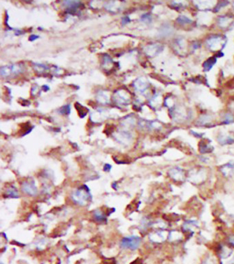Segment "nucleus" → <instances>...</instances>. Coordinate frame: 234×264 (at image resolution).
<instances>
[{
	"label": "nucleus",
	"mask_w": 234,
	"mask_h": 264,
	"mask_svg": "<svg viewBox=\"0 0 234 264\" xmlns=\"http://www.w3.org/2000/svg\"><path fill=\"white\" fill-rule=\"evenodd\" d=\"M39 37V36L35 35V34H32V35H31L30 37H29V40L31 41H34V40H36V39H37Z\"/></svg>",
	"instance_id": "nucleus-15"
},
{
	"label": "nucleus",
	"mask_w": 234,
	"mask_h": 264,
	"mask_svg": "<svg viewBox=\"0 0 234 264\" xmlns=\"http://www.w3.org/2000/svg\"><path fill=\"white\" fill-rule=\"evenodd\" d=\"M35 69L39 72H44L48 69V67L43 64H37L35 65Z\"/></svg>",
	"instance_id": "nucleus-11"
},
{
	"label": "nucleus",
	"mask_w": 234,
	"mask_h": 264,
	"mask_svg": "<svg viewBox=\"0 0 234 264\" xmlns=\"http://www.w3.org/2000/svg\"><path fill=\"white\" fill-rule=\"evenodd\" d=\"M115 100H116V101L119 104H122V105L127 104L129 102V98L128 96H124L122 92L116 94V99Z\"/></svg>",
	"instance_id": "nucleus-6"
},
{
	"label": "nucleus",
	"mask_w": 234,
	"mask_h": 264,
	"mask_svg": "<svg viewBox=\"0 0 234 264\" xmlns=\"http://www.w3.org/2000/svg\"><path fill=\"white\" fill-rule=\"evenodd\" d=\"M93 216H94V218L95 219V220L98 221V222H103L105 221L106 218H105V216L104 215V214L102 213V211H95L93 213Z\"/></svg>",
	"instance_id": "nucleus-9"
},
{
	"label": "nucleus",
	"mask_w": 234,
	"mask_h": 264,
	"mask_svg": "<svg viewBox=\"0 0 234 264\" xmlns=\"http://www.w3.org/2000/svg\"><path fill=\"white\" fill-rule=\"evenodd\" d=\"M135 87L137 90L141 91V92L144 91L146 89V87H147L146 82L141 81V79H139L138 81H137V82L135 83Z\"/></svg>",
	"instance_id": "nucleus-7"
},
{
	"label": "nucleus",
	"mask_w": 234,
	"mask_h": 264,
	"mask_svg": "<svg viewBox=\"0 0 234 264\" xmlns=\"http://www.w3.org/2000/svg\"><path fill=\"white\" fill-rule=\"evenodd\" d=\"M6 194L8 195V197H13V198H17L19 197V193H18L17 190H16L14 187H11L8 189L6 191Z\"/></svg>",
	"instance_id": "nucleus-8"
},
{
	"label": "nucleus",
	"mask_w": 234,
	"mask_h": 264,
	"mask_svg": "<svg viewBox=\"0 0 234 264\" xmlns=\"http://www.w3.org/2000/svg\"><path fill=\"white\" fill-rule=\"evenodd\" d=\"M111 169V166H110L109 164H105V166H104V170H105V171H109Z\"/></svg>",
	"instance_id": "nucleus-16"
},
{
	"label": "nucleus",
	"mask_w": 234,
	"mask_h": 264,
	"mask_svg": "<svg viewBox=\"0 0 234 264\" xmlns=\"http://www.w3.org/2000/svg\"><path fill=\"white\" fill-rule=\"evenodd\" d=\"M129 21H130V18L128 17V16H124L122 19V25L128 24Z\"/></svg>",
	"instance_id": "nucleus-14"
},
{
	"label": "nucleus",
	"mask_w": 234,
	"mask_h": 264,
	"mask_svg": "<svg viewBox=\"0 0 234 264\" xmlns=\"http://www.w3.org/2000/svg\"><path fill=\"white\" fill-rule=\"evenodd\" d=\"M91 199V195L87 186H82L76 190L72 193V199L76 204L85 206Z\"/></svg>",
	"instance_id": "nucleus-1"
},
{
	"label": "nucleus",
	"mask_w": 234,
	"mask_h": 264,
	"mask_svg": "<svg viewBox=\"0 0 234 264\" xmlns=\"http://www.w3.org/2000/svg\"><path fill=\"white\" fill-rule=\"evenodd\" d=\"M141 239L139 237H136V236H131V237H126L122 239L121 241V246L122 248L125 249H128V250H134L138 248L139 246Z\"/></svg>",
	"instance_id": "nucleus-3"
},
{
	"label": "nucleus",
	"mask_w": 234,
	"mask_h": 264,
	"mask_svg": "<svg viewBox=\"0 0 234 264\" xmlns=\"http://www.w3.org/2000/svg\"><path fill=\"white\" fill-rule=\"evenodd\" d=\"M141 20L143 21H146V22H148L151 21V16L148 15H144L141 16Z\"/></svg>",
	"instance_id": "nucleus-13"
},
{
	"label": "nucleus",
	"mask_w": 234,
	"mask_h": 264,
	"mask_svg": "<svg viewBox=\"0 0 234 264\" xmlns=\"http://www.w3.org/2000/svg\"><path fill=\"white\" fill-rule=\"evenodd\" d=\"M21 189L25 193L30 196H34L37 193V189L33 181L24 182L21 185Z\"/></svg>",
	"instance_id": "nucleus-4"
},
{
	"label": "nucleus",
	"mask_w": 234,
	"mask_h": 264,
	"mask_svg": "<svg viewBox=\"0 0 234 264\" xmlns=\"http://www.w3.org/2000/svg\"><path fill=\"white\" fill-rule=\"evenodd\" d=\"M215 61H216L215 59H213V58H212V59L211 58L210 60L207 61L205 62V65H204V67H205V68L206 69V70H210L211 67H212V65H213L215 63Z\"/></svg>",
	"instance_id": "nucleus-12"
},
{
	"label": "nucleus",
	"mask_w": 234,
	"mask_h": 264,
	"mask_svg": "<svg viewBox=\"0 0 234 264\" xmlns=\"http://www.w3.org/2000/svg\"><path fill=\"white\" fill-rule=\"evenodd\" d=\"M23 71V66L20 64H11L3 66L0 70L1 77H8L11 76H15L20 74Z\"/></svg>",
	"instance_id": "nucleus-2"
},
{
	"label": "nucleus",
	"mask_w": 234,
	"mask_h": 264,
	"mask_svg": "<svg viewBox=\"0 0 234 264\" xmlns=\"http://www.w3.org/2000/svg\"><path fill=\"white\" fill-rule=\"evenodd\" d=\"M81 2L78 1H66L63 2V6L70 12H75L80 6Z\"/></svg>",
	"instance_id": "nucleus-5"
},
{
	"label": "nucleus",
	"mask_w": 234,
	"mask_h": 264,
	"mask_svg": "<svg viewBox=\"0 0 234 264\" xmlns=\"http://www.w3.org/2000/svg\"><path fill=\"white\" fill-rule=\"evenodd\" d=\"M60 114L64 115H67L70 113V105H64L62 106L61 108L60 109V111H59Z\"/></svg>",
	"instance_id": "nucleus-10"
}]
</instances>
